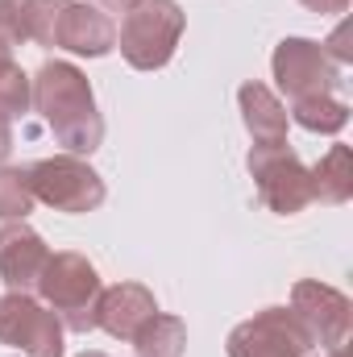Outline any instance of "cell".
<instances>
[{
  "label": "cell",
  "mask_w": 353,
  "mask_h": 357,
  "mask_svg": "<svg viewBox=\"0 0 353 357\" xmlns=\"http://www.w3.org/2000/svg\"><path fill=\"white\" fill-rule=\"evenodd\" d=\"M38 108L50 116L54 133L71 150H96L100 121L91 112V91L75 67H67V63L42 67V75H38Z\"/></svg>",
  "instance_id": "6da1fadb"
},
{
  "label": "cell",
  "mask_w": 353,
  "mask_h": 357,
  "mask_svg": "<svg viewBox=\"0 0 353 357\" xmlns=\"http://www.w3.org/2000/svg\"><path fill=\"white\" fill-rule=\"evenodd\" d=\"M179 29H183V17H179V8L171 0H146L129 13V21L121 29V50L142 71L163 67L175 50Z\"/></svg>",
  "instance_id": "7a4b0ae2"
},
{
  "label": "cell",
  "mask_w": 353,
  "mask_h": 357,
  "mask_svg": "<svg viewBox=\"0 0 353 357\" xmlns=\"http://www.w3.org/2000/svg\"><path fill=\"white\" fill-rule=\"evenodd\" d=\"M38 282H42V295L54 303V312L67 316L71 328H91V324H96L91 312H96L100 278H96V270H91L84 258H75V254L50 258Z\"/></svg>",
  "instance_id": "3957f363"
},
{
  "label": "cell",
  "mask_w": 353,
  "mask_h": 357,
  "mask_svg": "<svg viewBox=\"0 0 353 357\" xmlns=\"http://www.w3.org/2000/svg\"><path fill=\"white\" fill-rule=\"evenodd\" d=\"M25 178H29V187H33L38 199L54 204V208H63V212H88V208H96V204L104 199L100 178L91 175L88 167L71 162V158L38 162Z\"/></svg>",
  "instance_id": "277c9868"
},
{
  "label": "cell",
  "mask_w": 353,
  "mask_h": 357,
  "mask_svg": "<svg viewBox=\"0 0 353 357\" xmlns=\"http://www.w3.org/2000/svg\"><path fill=\"white\" fill-rule=\"evenodd\" d=\"M0 341L29 349V357H59L63 354V333L54 324L50 312H42L38 303L8 295L0 299Z\"/></svg>",
  "instance_id": "5b68a950"
},
{
  "label": "cell",
  "mask_w": 353,
  "mask_h": 357,
  "mask_svg": "<svg viewBox=\"0 0 353 357\" xmlns=\"http://www.w3.org/2000/svg\"><path fill=\"white\" fill-rule=\"evenodd\" d=\"M46 262H50V254L42 250V241H38L29 229H21V225L0 229V270H4V278H8L13 287L38 282L42 270H46Z\"/></svg>",
  "instance_id": "8992f818"
},
{
  "label": "cell",
  "mask_w": 353,
  "mask_h": 357,
  "mask_svg": "<svg viewBox=\"0 0 353 357\" xmlns=\"http://www.w3.org/2000/svg\"><path fill=\"white\" fill-rule=\"evenodd\" d=\"M50 42L71 46V50H80V54H104V50L112 46V25H108L96 8H75V4H67V8L59 13V21H54Z\"/></svg>",
  "instance_id": "52a82bcc"
},
{
  "label": "cell",
  "mask_w": 353,
  "mask_h": 357,
  "mask_svg": "<svg viewBox=\"0 0 353 357\" xmlns=\"http://www.w3.org/2000/svg\"><path fill=\"white\" fill-rule=\"evenodd\" d=\"M100 320H104V328L112 333V337H133L137 328V320H150L154 316V299L142 291V287H117L104 303H100Z\"/></svg>",
  "instance_id": "ba28073f"
},
{
  "label": "cell",
  "mask_w": 353,
  "mask_h": 357,
  "mask_svg": "<svg viewBox=\"0 0 353 357\" xmlns=\"http://www.w3.org/2000/svg\"><path fill=\"white\" fill-rule=\"evenodd\" d=\"M241 333H250L254 341H262L258 354H241V357H299L308 349V337L299 328H291V320L283 324V316H266L258 324H246Z\"/></svg>",
  "instance_id": "9c48e42d"
},
{
  "label": "cell",
  "mask_w": 353,
  "mask_h": 357,
  "mask_svg": "<svg viewBox=\"0 0 353 357\" xmlns=\"http://www.w3.org/2000/svg\"><path fill=\"white\" fill-rule=\"evenodd\" d=\"M241 104L250 108V112H246V121H250V129H254V133H266V137H278V133H283L278 104H274L262 88H246V91H241Z\"/></svg>",
  "instance_id": "30bf717a"
},
{
  "label": "cell",
  "mask_w": 353,
  "mask_h": 357,
  "mask_svg": "<svg viewBox=\"0 0 353 357\" xmlns=\"http://www.w3.org/2000/svg\"><path fill=\"white\" fill-rule=\"evenodd\" d=\"M33 204V187L25 183L21 171H4L0 175V216H25Z\"/></svg>",
  "instance_id": "8fae6325"
},
{
  "label": "cell",
  "mask_w": 353,
  "mask_h": 357,
  "mask_svg": "<svg viewBox=\"0 0 353 357\" xmlns=\"http://www.w3.org/2000/svg\"><path fill=\"white\" fill-rule=\"evenodd\" d=\"M25 108V75L0 54V116H17Z\"/></svg>",
  "instance_id": "7c38bea8"
},
{
  "label": "cell",
  "mask_w": 353,
  "mask_h": 357,
  "mask_svg": "<svg viewBox=\"0 0 353 357\" xmlns=\"http://www.w3.org/2000/svg\"><path fill=\"white\" fill-rule=\"evenodd\" d=\"M4 154H8V129L0 125V158H4Z\"/></svg>",
  "instance_id": "4fadbf2b"
},
{
  "label": "cell",
  "mask_w": 353,
  "mask_h": 357,
  "mask_svg": "<svg viewBox=\"0 0 353 357\" xmlns=\"http://www.w3.org/2000/svg\"><path fill=\"white\" fill-rule=\"evenodd\" d=\"M88 357H104V354H88Z\"/></svg>",
  "instance_id": "5bb4252c"
}]
</instances>
